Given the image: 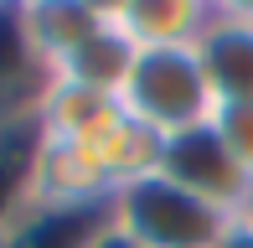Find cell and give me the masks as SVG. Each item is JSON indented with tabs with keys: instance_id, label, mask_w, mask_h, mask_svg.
I'll use <instances>...</instances> for the list:
<instances>
[{
	"instance_id": "obj_13",
	"label": "cell",
	"mask_w": 253,
	"mask_h": 248,
	"mask_svg": "<svg viewBox=\"0 0 253 248\" xmlns=\"http://www.w3.org/2000/svg\"><path fill=\"white\" fill-rule=\"evenodd\" d=\"M248 217H253V202H248Z\"/></svg>"
},
{
	"instance_id": "obj_12",
	"label": "cell",
	"mask_w": 253,
	"mask_h": 248,
	"mask_svg": "<svg viewBox=\"0 0 253 248\" xmlns=\"http://www.w3.org/2000/svg\"><path fill=\"white\" fill-rule=\"evenodd\" d=\"M88 248H140V243H134L129 233H119V228H114V222H109V228H103V233H98V238L88 243Z\"/></svg>"
},
{
	"instance_id": "obj_1",
	"label": "cell",
	"mask_w": 253,
	"mask_h": 248,
	"mask_svg": "<svg viewBox=\"0 0 253 248\" xmlns=\"http://www.w3.org/2000/svg\"><path fill=\"white\" fill-rule=\"evenodd\" d=\"M119 98L160 145L186 129H202L217 114L212 83L197 47H155V52H129V67L119 78Z\"/></svg>"
},
{
	"instance_id": "obj_5",
	"label": "cell",
	"mask_w": 253,
	"mask_h": 248,
	"mask_svg": "<svg viewBox=\"0 0 253 248\" xmlns=\"http://www.w3.org/2000/svg\"><path fill=\"white\" fill-rule=\"evenodd\" d=\"M197 52L217 104H253V5H217Z\"/></svg>"
},
{
	"instance_id": "obj_6",
	"label": "cell",
	"mask_w": 253,
	"mask_h": 248,
	"mask_svg": "<svg viewBox=\"0 0 253 248\" xmlns=\"http://www.w3.org/2000/svg\"><path fill=\"white\" fill-rule=\"evenodd\" d=\"M119 119H129L119 88H93V83H47L37 104V134L42 140H67V145L98 140Z\"/></svg>"
},
{
	"instance_id": "obj_8",
	"label": "cell",
	"mask_w": 253,
	"mask_h": 248,
	"mask_svg": "<svg viewBox=\"0 0 253 248\" xmlns=\"http://www.w3.org/2000/svg\"><path fill=\"white\" fill-rule=\"evenodd\" d=\"M42 88H47V73L21 31V5H0V124L37 119Z\"/></svg>"
},
{
	"instance_id": "obj_10",
	"label": "cell",
	"mask_w": 253,
	"mask_h": 248,
	"mask_svg": "<svg viewBox=\"0 0 253 248\" xmlns=\"http://www.w3.org/2000/svg\"><path fill=\"white\" fill-rule=\"evenodd\" d=\"M212 129L227 145V155L243 165V176L253 181V104H217Z\"/></svg>"
},
{
	"instance_id": "obj_11",
	"label": "cell",
	"mask_w": 253,
	"mask_h": 248,
	"mask_svg": "<svg viewBox=\"0 0 253 248\" xmlns=\"http://www.w3.org/2000/svg\"><path fill=\"white\" fill-rule=\"evenodd\" d=\"M217 248H253V217H248V212H238V217L222 228Z\"/></svg>"
},
{
	"instance_id": "obj_2",
	"label": "cell",
	"mask_w": 253,
	"mask_h": 248,
	"mask_svg": "<svg viewBox=\"0 0 253 248\" xmlns=\"http://www.w3.org/2000/svg\"><path fill=\"white\" fill-rule=\"evenodd\" d=\"M109 222L119 233H129L140 248H217L233 217L207 207L202 197H191L170 176L150 171L109 202Z\"/></svg>"
},
{
	"instance_id": "obj_4",
	"label": "cell",
	"mask_w": 253,
	"mask_h": 248,
	"mask_svg": "<svg viewBox=\"0 0 253 248\" xmlns=\"http://www.w3.org/2000/svg\"><path fill=\"white\" fill-rule=\"evenodd\" d=\"M103 10L129 52H155V47H197L217 5L207 0H109Z\"/></svg>"
},
{
	"instance_id": "obj_7",
	"label": "cell",
	"mask_w": 253,
	"mask_h": 248,
	"mask_svg": "<svg viewBox=\"0 0 253 248\" xmlns=\"http://www.w3.org/2000/svg\"><path fill=\"white\" fill-rule=\"evenodd\" d=\"M109 228V207H47L26 202L0 233V248H88Z\"/></svg>"
},
{
	"instance_id": "obj_3",
	"label": "cell",
	"mask_w": 253,
	"mask_h": 248,
	"mask_svg": "<svg viewBox=\"0 0 253 248\" xmlns=\"http://www.w3.org/2000/svg\"><path fill=\"white\" fill-rule=\"evenodd\" d=\"M160 176H170L176 186H186L191 197H202L207 207L227 212V217L248 212V202H253V181L243 176V165L227 155V145L217 140L212 124L186 129V134L160 145Z\"/></svg>"
},
{
	"instance_id": "obj_9",
	"label": "cell",
	"mask_w": 253,
	"mask_h": 248,
	"mask_svg": "<svg viewBox=\"0 0 253 248\" xmlns=\"http://www.w3.org/2000/svg\"><path fill=\"white\" fill-rule=\"evenodd\" d=\"M31 150H37V119L0 124V233H5V222L16 217L21 207H26Z\"/></svg>"
}]
</instances>
